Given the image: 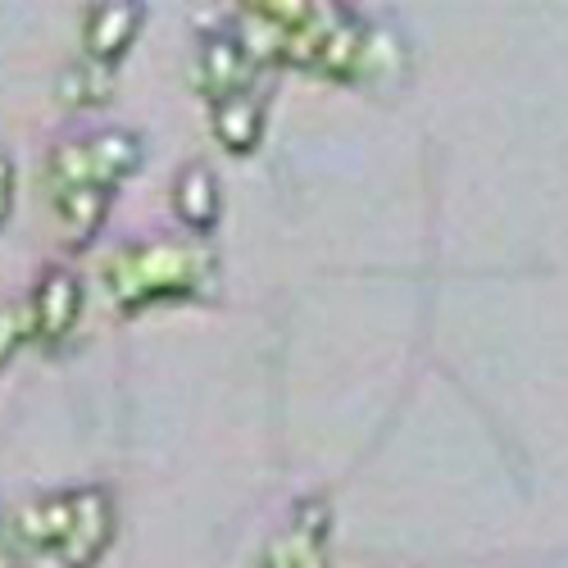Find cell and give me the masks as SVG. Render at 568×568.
<instances>
[{
  "label": "cell",
  "instance_id": "obj_1",
  "mask_svg": "<svg viewBox=\"0 0 568 568\" xmlns=\"http://www.w3.org/2000/svg\"><path fill=\"white\" fill-rule=\"evenodd\" d=\"M101 282L123 314H136V310L205 292L214 282V255L201 242H173V236L128 242L105 255Z\"/></svg>",
  "mask_w": 568,
  "mask_h": 568
},
{
  "label": "cell",
  "instance_id": "obj_2",
  "mask_svg": "<svg viewBox=\"0 0 568 568\" xmlns=\"http://www.w3.org/2000/svg\"><path fill=\"white\" fill-rule=\"evenodd\" d=\"M255 69L260 64L251 60V51L236 32H205L196 45V82L210 105H223L232 97H242V91H251Z\"/></svg>",
  "mask_w": 568,
  "mask_h": 568
},
{
  "label": "cell",
  "instance_id": "obj_3",
  "mask_svg": "<svg viewBox=\"0 0 568 568\" xmlns=\"http://www.w3.org/2000/svg\"><path fill=\"white\" fill-rule=\"evenodd\" d=\"M73 532L55 555L64 568H97L114 541V496L105 487H73Z\"/></svg>",
  "mask_w": 568,
  "mask_h": 568
},
{
  "label": "cell",
  "instance_id": "obj_4",
  "mask_svg": "<svg viewBox=\"0 0 568 568\" xmlns=\"http://www.w3.org/2000/svg\"><path fill=\"white\" fill-rule=\"evenodd\" d=\"M32 314H37V342L55 346L73 333L82 314V282L69 268H45V277L32 287Z\"/></svg>",
  "mask_w": 568,
  "mask_h": 568
},
{
  "label": "cell",
  "instance_id": "obj_5",
  "mask_svg": "<svg viewBox=\"0 0 568 568\" xmlns=\"http://www.w3.org/2000/svg\"><path fill=\"white\" fill-rule=\"evenodd\" d=\"M141 19L146 14H141L136 6H91L82 14V51H87V60L114 69L132 51V41L141 32Z\"/></svg>",
  "mask_w": 568,
  "mask_h": 568
},
{
  "label": "cell",
  "instance_id": "obj_6",
  "mask_svg": "<svg viewBox=\"0 0 568 568\" xmlns=\"http://www.w3.org/2000/svg\"><path fill=\"white\" fill-rule=\"evenodd\" d=\"M210 123H214V136L227 155H251L260 151L264 141V123H268V97L264 91H242L223 105H210Z\"/></svg>",
  "mask_w": 568,
  "mask_h": 568
},
{
  "label": "cell",
  "instance_id": "obj_7",
  "mask_svg": "<svg viewBox=\"0 0 568 568\" xmlns=\"http://www.w3.org/2000/svg\"><path fill=\"white\" fill-rule=\"evenodd\" d=\"M14 537L23 541L28 555H60L69 532H73V496H41L14 514Z\"/></svg>",
  "mask_w": 568,
  "mask_h": 568
},
{
  "label": "cell",
  "instance_id": "obj_8",
  "mask_svg": "<svg viewBox=\"0 0 568 568\" xmlns=\"http://www.w3.org/2000/svg\"><path fill=\"white\" fill-rule=\"evenodd\" d=\"M173 210L192 232H210L219 223V182H214L210 164L192 160L173 178Z\"/></svg>",
  "mask_w": 568,
  "mask_h": 568
},
{
  "label": "cell",
  "instance_id": "obj_9",
  "mask_svg": "<svg viewBox=\"0 0 568 568\" xmlns=\"http://www.w3.org/2000/svg\"><path fill=\"white\" fill-rule=\"evenodd\" d=\"M105 214H110V192L105 186H78V192H60L55 196V219H60V232L73 251H82L91 236L105 227Z\"/></svg>",
  "mask_w": 568,
  "mask_h": 568
},
{
  "label": "cell",
  "instance_id": "obj_10",
  "mask_svg": "<svg viewBox=\"0 0 568 568\" xmlns=\"http://www.w3.org/2000/svg\"><path fill=\"white\" fill-rule=\"evenodd\" d=\"M87 146H91V169H97V182L105 186V192H114V186L141 164V136L128 132V128L91 132Z\"/></svg>",
  "mask_w": 568,
  "mask_h": 568
},
{
  "label": "cell",
  "instance_id": "obj_11",
  "mask_svg": "<svg viewBox=\"0 0 568 568\" xmlns=\"http://www.w3.org/2000/svg\"><path fill=\"white\" fill-rule=\"evenodd\" d=\"M110 73H114V69H105V64H97V60H82V64L64 69L60 82H55L60 105H73V110L101 105V101L110 97Z\"/></svg>",
  "mask_w": 568,
  "mask_h": 568
},
{
  "label": "cell",
  "instance_id": "obj_12",
  "mask_svg": "<svg viewBox=\"0 0 568 568\" xmlns=\"http://www.w3.org/2000/svg\"><path fill=\"white\" fill-rule=\"evenodd\" d=\"M28 342H37L32 296H10V301H0V368H6Z\"/></svg>",
  "mask_w": 568,
  "mask_h": 568
},
{
  "label": "cell",
  "instance_id": "obj_13",
  "mask_svg": "<svg viewBox=\"0 0 568 568\" xmlns=\"http://www.w3.org/2000/svg\"><path fill=\"white\" fill-rule=\"evenodd\" d=\"M10 210H14V160L0 151V227H6Z\"/></svg>",
  "mask_w": 568,
  "mask_h": 568
},
{
  "label": "cell",
  "instance_id": "obj_14",
  "mask_svg": "<svg viewBox=\"0 0 568 568\" xmlns=\"http://www.w3.org/2000/svg\"><path fill=\"white\" fill-rule=\"evenodd\" d=\"M0 568H28V550H23V541L14 537V528L0 537Z\"/></svg>",
  "mask_w": 568,
  "mask_h": 568
},
{
  "label": "cell",
  "instance_id": "obj_15",
  "mask_svg": "<svg viewBox=\"0 0 568 568\" xmlns=\"http://www.w3.org/2000/svg\"><path fill=\"white\" fill-rule=\"evenodd\" d=\"M260 568H296V559L287 555V546H282V537H273V541L264 546V559H260Z\"/></svg>",
  "mask_w": 568,
  "mask_h": 568
}]
</instances>
